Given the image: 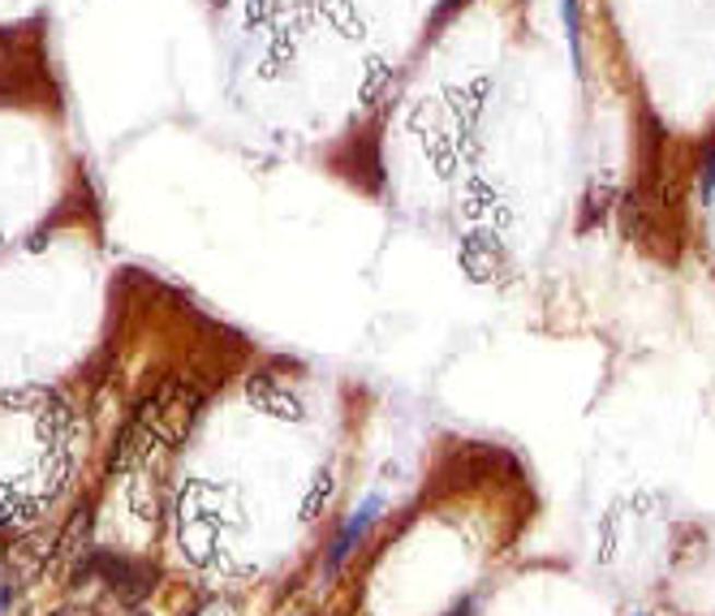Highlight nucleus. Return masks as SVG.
Segmentation results:
<instances>
[{
    "mask_svg": "<svg viewBox=\"0 0 715 616\" xmlns=\"http://www.w3.org/2000/svg\"><path fill=\"white\" fill-rule=\"evenodd\" d=\"M73 582H108L121 600L139 604L155 591V569L134 556H113V551H86L73 565Z\"/></svg>",
    "mask_w": 715,
    "mask_h": 616,
    "instance_id": "f257e3e1",
    "label": "nucleus"
},
{
    "mask_svg": "<svg viewBox=\"0 0 715 616\" xmlns=\"http://www.w3.org/2000/svg\"><path fill=\"white\" fill-rule=\"evenodd\" d=\"M375 509H379V500H366V504L358 509L354 518L341 526V535L332 539V548H328V560H324V578H332V573L345 565V556L358 548V539H362V535H366V526L375 522Z\"/></svg>",
    "mask_w": 715,
    "mask_h": 616,
    "instance_id": "f03ea898",
    "label": "nucleus"
},
{
    "mask_svg": "<svg viewBox=\"0 0 715 616\" xmlns=\"http://www.w3.org/2000/svg\"><path fill=\"white\" fill-rule=\"evenodd\" d=\"M48 556H52V551L44 548V544H35V539H26V544L9 548V586L31 582V578H35V573L48 565Z\"/></svg>",
    "mask_w": 715,
    "mask_h": 616,
    "instance_id": "7ed1b4c3",
    "label": "nucleus"
},
{
    "mask_svg": "<svg viewBox=\"0 0 715 616\" xmlns=\"http://www.w3.org/2000/svg\"><path fill=\"white\" fill-rule=\"evenodd\" d=\"M86 535H91V509H78L70 518V526H66V535L57 539V548H61V556H78V551H86L82 544H86Z\"/></svg>",
    "mask_w": 715,
    "mask_h": 616,
    "instance_id": "20e7f679",
    "label": "nucleus"
},
{
    "mask_svg": "<svg viewBox=\"0 0 715 616\" xmlns=\"http://www.w3.org/2000/svg\"><path fill=\"white\" fill-rule=\"evenodd\" d=\"M190 616H228V604H203L199 613H190Z\"/></svg>",
    "mask_w": 715,
    "mask_h": 616,
    "instance_id": "39448f33",
    "label": "nucleus"
},
{
    "mask_svg": "<svg viewBox=\"0 0 715 616\" xmlns=\"http://www.w3.org/2000/svg\"><path fill=\"white\" fill-rule=\"evenodd\" d=\"M457 4H466V0H444V4H439V18H448V13L457 9Z\"/></svg>",
    "mask_w": 715,
    "mask_h": 616,
    "instance_id": "423d86ee",
    "label": "nucleus"
},
{
    "mask_svg": "<svg viewBox=\"0 0 715 616\" xmlns=\"http://www.w3.org/2000/svg\"><path fill=\"white\" fill-rule=\"evenodd\" d=\"M52 616H91V608H61V613H52Z\"/></svg>",
    "mask_w": 715,
    "mask_h": 616,
    "instance_id": "0eeeda50",
    "label": "nucleus"
}]
</instances>
